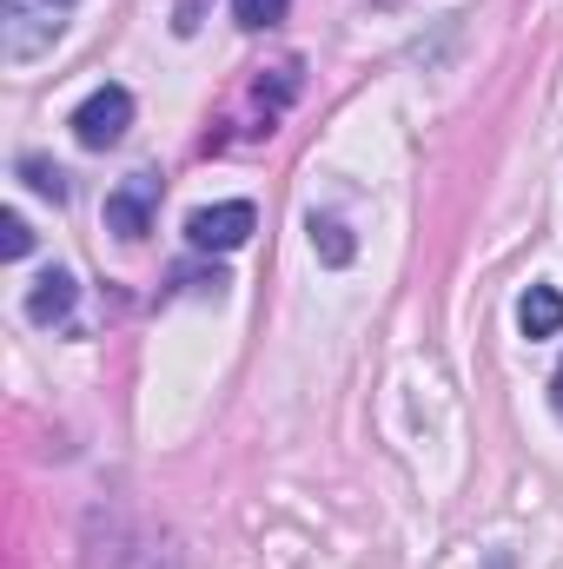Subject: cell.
<instances>
[{"instance_id": "obj_11", "label": "cell", "mask_w": 563, "mask_h": 569, "mask_svg": "<svg viewBox=\"0 0 563 569\" xmlns=\"http://www.w3.org/2000/svg\"><path fill=\"white\" fill-rule=\"evenodd\" d=\"M206 13H213V0H172V33L192 40V33L206 27Z\"/></svg>"}, {"instance_id": "obj_2", "label": "cell", "mask_w": 563, "mask_h": 569, "mask_svg": "<svg viewBox=\"0 0 563 569\" xmlns=\"http://www.w3.org/2000/svg\"><path fill=\"white\" fill-rule=\"evenodd\" d=\"M67 127H73V140L87 146V152H107V146L127 140V127H134V93L107 80V87H93V93L73 107V120H67Z\"/></svg>"}, {"instance_id": "obj_6", "label": "cell", "mask_w": 563, "mask_h": 569, "mask_svg": "<svg viewBox=\"0 0 563 569\" xmlns=\"http://www.w3.org/2000/svg\"><path fill=\"white\" fill-rule=\"evenodd\" d=\"M517 325H524V338H557L563 331V291L557 284H531L517 298Z\"/></svg>"}, {"instance_id": "obj_14", "label": "cell", "mask_w": 563, "mask_h": 569, "mask_svg": "<svg viewBox=\"0 0 563 569\" xmlns=\"http://www.w3.org/2000/svg\"><path fill=\"white\" fill-rule=\"evenodd\" d=\"M372 7H392V0H372Z\"/></svg>"}, {"instance_id": "obj_1", "label": "cell", "mask_w": 563, "mask_h": 569, "mask_svg": "<svg viewBox=\"0 0 563 569\" xmlns=\"http://www.w3.org/2000/svg\"><path fill=\"white\" fill-rule=\"evenodd\" d=\"M80 0H0V53L7 60H33L40 47H53V33L67 27Z\"/></svg>"}, {"instance_id": "obj_5", "label": "cell", "mask_w": 563, "mask_h": 569, "mask_svg": "<svg viewBox=\"0 0 563 569\" xmlns=\"http://www.w3.org/2000/svg\"><path fill=\"white\" fill-rule=\"evenodd\" d=\"M73 298H80L73 272H60V266H53V272H40L33 291H27V318H33V325H60V318L73 311Z\"/></svg>"}, {"instance_id": "obj_9", "label": "cell", "mask_w": 563, "mask_h": 569, "mask_svg": "<svg viewBox=\"0 0 563 569\" xmlns=\"http://www.w3.org/2000/svg\"><path fill=\"white\" fill-rule=\"evenodd\" d=\"M285 7H292V0H233V20H239L246 33H266V27L285 20Z\"/></svg>"}, {"instance_id": "obj_13", "label": "cell", "mask_w": 563, "mask_h": 569, "mask_svg": "<svg viewBox=\"0 0 563 569\" xmlns=\"http://www.w3.org/2000/svg\"><path fill=\"white\" fill-rule=\"evenodd\" d=\"M491 569H511V563H504V557H497V563H491Z\"/></svg>"}, {"instance_id": "obj_12", "label": "cell", "mask_w": 563, "mask_h": 569, "mask_svg": "<svg viewBox=\"0 0 563 569\" xmlns=\"http://www.w3.org/2000/svg\"><path fill=\"white\" fill-rule=\"evenodd\" d=\"M551 405H557V418H563V358H557V378H551Z\"/></svg>"}, {"instance_id": "obj_8", "label": "cell", "mask_w": 563, "mask_h": 569, "mask_svg": "<svg viewBox=\"0 0 563 569\" xmlns=\"http://www.w3.org/2000/svg\"><path fill=\"white\" fill-rule=\"evenodd\" d=\"M20 179H27L40 199H53V206H67V192H73V186H67V172H60L53 159H40V152H27V159H20Z\"/></svg>"}, {"instance_id": "obj_7", "label": "cell", "mask_w": 563, "mask_h": 569, "mask_svg": "<svg viewBox=\"0 0 563 569\" xmlns=\"http://www.w3.org/2000/svg\"><path fill=\"white\" fill-rule=\"evenodd\" d=\"M305 232H312L318 266H332V272H338V266H352V259H358V239H352V226H345V219H318V212H312V219H305Z\"/></svg>"}, {"instance_id": "obj_3", "label": "cell", "mask_w": 563, "mask_h": 569, "mask_svg": "<svg viewBox=\"0 0 563 569\" xmlns=\"http://www.w3.org/2000/svg\"><path fill=\"white\" fill-rule=\"evenodd\" d=\"M253 226H259L253 199H219V206H199L186 219V239H192V252H239L253 239Z\"/></svg>"}, {"instance_id": "obj_10", "label": "cell", "mask_w": 563, "mask_h": 569, "mask_svg": "<svg viewBox=\"0 0 563 569\" xmlns=\"http://www.w3.org/2000/svg\"><path fill=\"white\" fill-rule=\"evenodd\" d=\"M0 252H7V259H27V252H33V226H27L20 212H0Z\"/></svg>"}, {"instance_id": "obj_4", "label": "cell", "mask_w": 563, "mask_h": 569, "mask_svg": "<svg viewBox=\"0 0 563 569\" xmlns=\"http://www.w3.org/2000/svg\"><path fill=\"white\" fill-rule=\"evenodd\" d=\"M152 206H159V179L152 172H134L127 186L107 192V232L127 239V246H140L146 232H152Z\"/></svg>"}]
</instances>
